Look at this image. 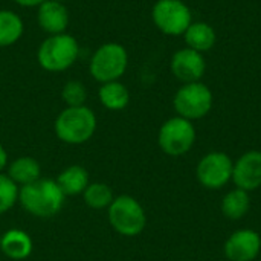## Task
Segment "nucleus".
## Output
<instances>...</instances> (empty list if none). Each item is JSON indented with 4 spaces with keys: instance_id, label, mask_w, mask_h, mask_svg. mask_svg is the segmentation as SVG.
Returning <instances> with one entry per match:
<instances>
[{
    "instance_id": "9",
    "label": "nucleus",
    "mask_w": 261,
    "mask_h": 261,
    "mask_svg": "<svg viewBox=\"0 0 261 261\" xmlns=\"http://www.w3.org/2000/svg\"><path fill=\"white\" fill-rule=\"evenodd\" d=\"M234 164L225 153L214 151L206 154L197 165L196 174L199 182L210 190H219L232 179Z\"/></svg>"
},
{
    "instance_id": "22",
    "label": "nucleus",
    "mask_w": 261,
    "mask_h": 261,
    "mask_svg": "<svg viewBox=\"0 0 261 261\" xmlns=\"http://www.w3.org/2000/svg\"><path fill=\"white\" fill-rule=\"evenodd\" d=\"M20 187L8 176L0 173V216L11 211L18 203Z\"/></svg>"
},
{
    "instance_id": "4",
    "label": "nucleus",
    "mask_w": 261,
    "mask_h": 261,
    "mask_svg": "<svg viewBox=\"0 0 261 261\" xmlns=\"http://www.w3.org/2000/svg\"><path fill=\"white\" fill-rule=\"evenodd\" d=\"M128 67V52L116 41H109L101 44L90 57L89 72L92 78L101 84L118 81L124 76Z\"/></svg>"
},
{
    "instance_id": "16",
    "label": "nucleus",
    "mask_w": 261,
    "mask_h": 261,
    "mask_svg": "<svg viewBox=\"0 0 261 261\" xmlns=\"http://www.w3.org/2000/svg\"><path fill=\"white\" fill-rule=\"evenodd\" d=\"M8 176L21 188L34 184L41 177V165L37 159L29 156H21L8 164Z\"/></svg>"
},
{
    "instance_id": "18",
    "label": "nucleus",
    "mask_w": 261,
    "mask_h": 261,
    "mask_svg": "<svg viewBox=\"0 0 261 261\" xmlns=\"http://www.w3.org/2000/svg\"><path fill=\"white\" fill-rule=\"evenodd\" d=\"M99 102L104 109L110 112H121L130 102V92L125 84L118 81H110L101 84L98 90Z\"/></svg>"
},
{
    "instance_id": "17",
    "label": "nucleus",
    "mask_w": 261,
    "mask_h": 261,
    "mask_svg": "<svg viewBox=\"0 0 261 261\" xmlns=\"http://www.w3.org/2000/svg\"><path fill=\"white\" fill-rule=\"evenodd\" d=\"M55 182L61 188L63 194L67 196H78L83 194L87 188L89 182V173L81 165H69L66 167L57 177Z\"/></svg>"
},
{
    "instance_id": "27",
    "label": "nucleus",
    "mask_w": 261,
    "mask_h": 261,
    "mask_svg": "<svg viewBox=\"0 0 261 261\" xmlns=\"http://www.w3.org/2000/svg\"><path fill=\"white\" fill-rule=\"evenodd\" d=\"M0 239H2V234H0Z\"/></svg>"
},
{
    "instance_id": "3",
    "label": "nucleus",
    "mask_w": 261,
    "mask_h": 261,
    "mask_svg": "<svg viewBox=\"0 0 261 261\" xmlns=\"http://www.w3.org/2000/svg\"><path fill=\"white\" fill-rule=\"evenodd\" d=\"M80 57L76 38L67 32L46 37L37 49V63L41 69L58 73L72 67Z\"/></svg>"
},
{
    "instance_id": "8",
    "label": "nucleus",
    "mask_w": 261,
    "mask_h": 261,
    "mask_svg": "<svg viewBox=\"0 0 261 261\" xmlns=\"http://www.w3.org/2000/svg\"><path fill=\"white\" fill-rule=\"evenodd\" d=\"M196 141V130L191 121L174 116L167 119L158 135L161 150L168 156H182L191 150Z\"/></svg>"
},
{
    "instance_id": "15",
    "label": "nucleus",
    "mask_w": 261,
    "mask_h": 261,
    "mask_svg": "<svg viewBox=\"0 0 261 261\" xmlns=\"http://www.w3.org/2000/svg\"><path fill=\"white\" fill-rule=\"evenodd\" d=\"M187 47L194 49L200 54L211 50L217 41L216 29L206 21H194L188 26L185 34L182 35Z\"/></svg>"
},
{
    "instance_id": "10",
    "label": "nucleus",
    "mask_w": 261,
    "mask_h": 261,
    "mask_svg": "<svg viewBox=\"0 0 261 261\" xmlns=\"http://www.w3.org/2000/svg\"><path fill=\"white\" fill-rule=\"evenodd\" d=\"M170 70L180 83H196L202 81L205 70H206V61L203 54L190 49L182 47L176 50L170 60Z\"/></svg>"
},
{
    "instance_id": "20",
    "label": "nucleus",
    "mask_w": 261,
    "mask_h": 261,
    "mask_svg": "<svg viewBox=\"0 0 261 261\" xmlns=\"http://www.w3.org/2000/svg\"><path fill=\"white\" fill-rule=\"evenodd\" d=\"M249 206H251L249 194H248V191L240 190V188L229 191L223 197V202H222L223 214L232 220H239V219L245 217L246 213L249 211Z\"/></svg>"
},
{
    "instance_id": "11",
    "label": "nucleus",
    "mask_w": 261,
    "mask_h": 261,
    "mask_svg": "<svg viewBox=\"0 0 261 261\" xmlns=\"http://www.w3.org/2000/svg\"><path fill=\"white\" fill-rule=\"evenodd\" d=\"M232 180L245 191L257 190L261 185V151L245 153L232 168Z\"/></svg>"
},
{
    "instance_id": "13",
    "label": "nucleus",
    "mask_w": 261,
    "mask_h": 261,
    "mask_svg": "<svg viewBox=\"0 0 261 261\" xmlns=\"http://www.w3.org/2000/svg\"><path fill=\"white\" fill-rule=\"evenodd\" d=\"M37 23L49 35L63 34L69 26V11L64 3L44 0L37 8Z\"/></svg>"
},
{
    "instance_id": "24",
    "label": "nucleus",
    "mask_w": 261,
    "mask_h": 261,
    "mask_svg": "<svg viewBox=\"0 0 261 261\" xmlns=\"http://www.w3.org/2000/svg\"><path fill=\"white\" fill-rule=\"evenodd\" d=\"M12 2L23 8H38L44 0H12Z\"/></svg>"
},
{
    "instance_id": "25",
    "label": "nucleus",
    "mask_w": 261,
    "mask_h": 261,
    "mask_svg": "<svg viewBox=\"0 0 261 261\" xmlns=\"http://www.w3.org/2000/svg\"><path fill=\"white\" fill-rule=\"evenodd\" d=\"M8 153H6V150H5V147L0 144V173H3V170L8 167Z\"/></svg>"
},
{
    "instance_id": "2",
    "label": "nucleus",
    "mask_w": 261,
    "mask_h": 261,
    "mask_svg": "<svg viewBox=\"0 0 261 261\" xmlns=\"http://www.w3.org/2000/svg\"><path fill=\"white\" fill-rule=\"evenodd\" d=\"M98 119L95 112L87 106L63 109L54 122L55 136L69 145L86 144L95 135Z\"/></svg>"
},
{
    "instance_id": "12",
    "label": "nucleus",
    "mask_w": 261,
    "mask_h": 261,
    "mask_svg": "<svg viewBox=\"0 0 261 261\" xmlns=\"http://www.w3.org/2000/svg\"><path fill=\"white\" fill-rule=\"evenodd\" d=\"M260 236L251 229L234 232L225 245V254L231 261H252L260 254Z\"/></svg>"
},
{
    "instance_id": "6",
    "label": "nucleus",
    "mask_w": 261,
    "mask_h": 261,
    "mask_svg": "<svg viewBox=\"0 0 261 261\" xmlns=\"http://www.w3.org/2000/svg\"><path fill=\"white\" fill-rule=\"evenodd\" d=\"M213 92L202 81L182 84L173 98V106L177 116H182L188 121L206 116L213 109Z\"/></svg>"
},
{
    "instance_id": "21",
    "label": "nucleus",
    "mask_w": 261,
    "mask_h": 261,
    "mask_svg": "<svg viewBox=\"0 0 261 261\" xmlns=\"http://www.w3.org/2000/svg\"><path fill=\"white\" fill-rule=\"evenodd\" d=\"M84 203L92 210H107L115 196L112 188L104 182H92L83 193Z\"/></svg>"
},
{
    "instance_id": "5",
    "label": "nucleus",
    "mask_w": 261,
    "mask_h": 261,
    "mask_svg": "<svg viewBox=\"0 0 261 261\" xmlns=\"http://www.w3.org/2000/svg\"><path fill=\"white\" fill-rule=\"evenodd\" d=\"M107 217L110 226L124 237L139 236L147 225V216L142 205L128 194L113 199L107 208Z\"/></svg>"
},
{
    "instance_id": "1",
    "label": "nucleus",
    "mask_w": 261,
    "mask_h": 261,
    "mask_svg": "<svg viewBox=\"0 0 261 261\" xmlns=\"http://www.w3.org/2000/svg\"><path fill=\"white\" fill-rule=\"evenodd\" d=\"M66 196L63 194L61 188L55 182V179L40 177L34 184L20 188L18 193V203L21 208L38 219H49L57 216L63 205Z\"/></svg>"
},
{
    "instance_id": "23",
    "label": "nucleus",
    "mask_w": 261,
    "mask_h": 261,
    "mask_svg": "<svg viewBox=\"0 0 261 261\" xmlns=\"http://www.w3.org/2000/svg\"><path fill=\"white\" fill-rule=\"evenodd\" d=\"M61 99L66 107H80L86 106L87 101V89L78 80L67 81L61 89Z\"/></svg>"
},
{
    "instance_id": "26",
    "label": "nucleus",
    "mask_w": 261,
    "mask_h": 261,
    "mask_svg": "<svg viewBox=\"0 0 261 261\" xmlns=\"http://www.w3.org/2000/svg\"><path fill=\"white\" fill-rule=\"evenodd\" d=\"M55 2H60V3H64V2H67V0H55Z\"/></svg>"
},
{
    "instance_id": "7",
    "label": "nucleus",
    "mask_w": 261,
    "mask_h": 261,
    "mask_svg": "<svg viewBox=\"0 0 261 261\" xmlns=\"http://www.w3.org/2000/svg\"><path fill=\"white\" fill-rule=\"evenodd\" d=\"M153 24L165 35H184L193 23V12L184 0H158L151 8Z\"/></svg>"
},
{
    "instance_id": "19",
    "label": "nucleus",
    "mask_w": 261,
    "mask_h": 261,
    "mask_svg": "<svg viewBox=\"0 0 261 261\" xmlns=\"http://www.w3.org/2000/svg\"><path fill=\"white\" fill-rule=\"evenodd\" d=\"M24 32L21 17L11 9H0V47L15 44Z\"/></svg>"
},
{
    "instance_id": "14",
    "label": "nucleus",
    "mask_w": 261,
    "mask_h": 261,
    "mask_svg": "<svg viewBox=\"0 0 261 261\" xmlns=\"http://www.w3.org/2000/svg\"><path fill=\"white\" fill-rule=\"evenodd\" d=\"M34 249V242L31 236L23 229H8L2 234L0 239V251L9 260H26Z\"/></svg>"
}]
</instances>
